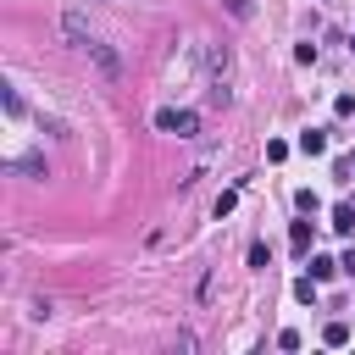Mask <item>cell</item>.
Instances as JSON below:
<instances>
[{"label": "cell", "instance_id": "1", "mask_svg": "<svg viewBox=\"0 0 355 355\" xmlns=\"http://www.w3.org/2000/svg\"><path fill=\"white\" fill-rule=\"evenodd\" d=\"M205 67H211V78H205V100L222 111V105H233V50L227 44H205Z\"/></svg>", "mask_w": 355, "mask_h": 355}, {"label": "cell", "instance_id": "2", "mask_svg": "<svg viewBox=\"0 0 355 355\" xmlns=\"http://www.w3.org/2000/svg\"><path fill=\"white\" fill-rule=\"evenodd\" d=\"M155 128L172 133V139H194V133H200V111H189V105H161V111H155Z\"/></svg>", "mask_w": 355, "mask_h": 355}, {"label": "cell", "instance_id": "3", "mask_svg": "<svg viewBox=\"0 0 355 355\" xmlns=\"http://www.w3.org/2000/svg\"><path fill=\"white\" fill-rule=\"evenodd\" d=\"M83 55L100 67V78H105V83H116V78H122V55H116L105 39H89V44H83Z\"/></svg>", "mask_w": 355, "mask_h": 355}, {"label": "cell", "instance_id": "4", "mask_svg": "<svg viewBox=\"0 0 355 355\" xmlns=\"http://www.w3.org/2000/svg\"><path fill=\"white\" fill-rule=\"evenodd\" d=\"M61 33H67V39L78 44V50H83V44L94 39V33H89V22H83V11H67V17H61Z\"/></svg>", "mask_w": 355, "mask_h": 355}, {"label": "cell", "instance_id": "5", "mask_svg": "<svg viewBox=\"0 0 355 355\" xmlns=\"http://www.w3.org/2000/svg\"><path fill=\"white\" fill-rule=\"evenodd\" d=\"M6 172H22V178H50L44 155H11V161H6Z\"/></svg>", "mask_w": 355, "mask_h": 355}, {"label": "cell", "instance_id": "6", "mask_svg": "<svg viewBox=\"0 0 355 355\" xmlns=\"http://www.w3.org/2000/svg\"><path fill=\"white\" fill-rule=\"evenodd\" d=\"M300 150H305V155H322V150H327V128H305V133H300Z\"/></svg>", "mask_w": 355, "mask_h": 355}, {"label": "cell", "instance_id": "7", "mask_svg": "<svg viewBox=\"0 0 355 355\" xmlns=\"http://www.w3.org/2000/svg\"><path fill=\"white\" fill-rule=\"evenodd\" d=\"M0 100H6V116H22L28 105H22V89L17 83H0Z\"/></svg>", "mask_w": 355, "mask_h": 355}, {"label": "cell", "instance_id": "8", "mask_svg": "<svg viewBox=\"0 0 355 355\" xmlns=\"http://www.w3.org/2000/svg\"><path fill=\"white\" fill-rule=\"evenodd\" d=\"M288 244H294V255H305L311 250V222H294L288 227Z\"/></svg>", "mask_w": 355, "mask_h": 355}, {"label": "cell", "instance_id": "9", "mask_svg": "<svg viewBox=\"0 0 355 355\" xmlns=\"http://www.w3.org/2000/svg\"><path fill=\"white\" fill-rule=\"evenodd\" d=\"M322 344H333V349L349 344V327H344V322H327V327H322Z\"/></svg>", "mask_w": 355, "mask_h": 355}, {"label": "cell", "instance_id": "10", "mask_svg": "<svg viewBox=\"0 0 355 355\" xmlns=\"http://www.w3.org/2000/svg\"><path fill=\"white\" fill-rule=\"evenodd\" d=\"M333 227L338 233H355V205H333Z\"/></svg>", "mask_w": 355, "mask_h": 355}, {"label": "cell", "instance_id": "11", "mask_svg": "<svg viewBox=\"0 0 355 355\" xmlns=\"http://www.w3.org/2000/svg\"><path fill=\"white\" fill-rule=\"evenodd\" d=\"M294 205H300V216H316V211H322V200H316L311 189H300V194H294Z\"/></svg>", "mask_w": 355, "mask_h": 355}, {"label": "cell", "instance_id": "12", "mask_svg": "<svg viewBox=\"0 0 355 355\" xmlns=\"http://www.w3.org/2000/svg\"><path fill=\"white\" fill-rule=\"evenodd\" d=\"M333 272H338V261H327V255H311V277H316V283H322V277H333Z\"/></svg>", "mask_w": 355, "mask_h": 355}, {"label": "cell", "instance_id": "13", "mask_svg": "<svg viewBox=\"0 0 355 355\" xmlns=\"http://www.w3.org/2000/svg\"><path fill=\"white\" fill-rule=\"evenodd\" d=\"M233 205H239V189H222V194H216V205H211V211H216V216H227V211H233Z\"/></svg>", "mask_w": 355, "mask_h": 355}, {"label": "cell", "instance_id": "14", "mask_svg": "<svg viewBox=\"0 0 355 355\" xmlns=\"http://www.w3.org/2000/svg\"><path fill=\"white\" fill-rule=\"evenodd\" d=\"M227 17H239V22H250V17H255V0H227Z\"/></svg>", "mask_w": 355, "mask_h": 355}, {"label": "cell", "instance_id": "15", "mask_svg": "<svg viewBox=\"0 0 355 355\" xmlns=\"http://www.w3.org/2000/svg\"><path fill=\"white\" fill-rule=\"evenodd\" d=\"M294 300H305V305H311V300H316V277H300V283H294Z\"/></svg>", "mask_w": 355, "mask_h": 355}, {"label": "cell", "instance_id": "16", "mask_svg": "<svg viewBox=\"0 0 355 355\" xmlns=\"http://www.w3.org/2000/svg\"><path fill=\"white\" fill-rule=\"evenodd\" d=\"M266 261H272V250H266V244L255 239V244H250V266H266Z\"/></svg>", "mask_w": 355, "mask_h": 355}, {"label": "cell", "instance_id": "17", "mask_svg": "<svg viewBox=\"0 0 355 355\" xmlns=\"http://www.w3.org/2000/svg\"><path fill=\"white\" fill-rule=\"evenodd\" d=\"M333 111H338V116H355V94H338V100H333Z\"/></svg>", "mask_w": 355, "mask_h": 355}, {"label": "cell", "instance_id": "18", "mask_svg": "<svg viewBox=\"0 0 355 355\" xmlns=\"http://www.w3.org/2000/svg\"><path fill=\"white\" fill-rule=\"evenodd\" d=\"M338 272H349V277H355V244L344 250V261H338Z\"/></svg>", "mask_w": 355, "mask_h": 355}, {"label": "cell", "instance_id": "19", "mask_svg": "<svg viewBox=\"0 0 355 355\" xmlns=\"http://www.w3.org/2000/svg\"><path fill=\"white\" fill-rule=\"evenodd\" d=\"M349 166H355V150H349Z\"/></svg>", "mask_w": 355, "mask_h": 355}, {"label": "cell", "instance_id": "20", "mask_svg": "<svg viewBox=\"0 0 355 355\" xmlns=\"http://www.w3.org/2000/svg\"><path fill=\"white\" fill-rule=\"evenodd\" d=\"M349 50H355V39H349Z\"/></svg>", "mask_w": 355, "mask_h": 355}]
</instances>
